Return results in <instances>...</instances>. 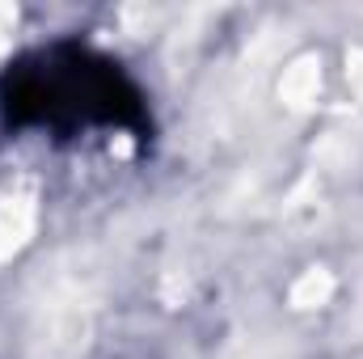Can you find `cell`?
Wrapping results in <instances>:
<instances>
[{
    "label": "cell",
    "instance_id": "1",
    "mask_svg": "<svg viewBox=\"0 0 363 359\" xmlns=\"http://www.w3.org/2000/svg\"><path fill=\"white\" fill-rule=\"evenodd\" d=\"M0 140L72 148H131L148 157L161 118L148 81L89 34H47L0 64Z\"/></svg>",
    "mask_w": 363,
    "mask_h": 359
}]
</instances>
